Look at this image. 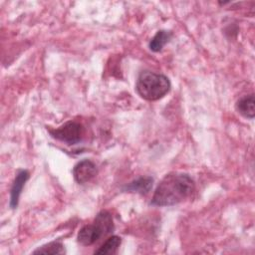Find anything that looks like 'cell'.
Masks as SVG:
<instances>
[{"instance_id":"3957f363","label":"cell","mask_w":255,"mask_h":255,"mask_svg":"<svg viewBox=\"0 0 255 255\" xmlns=\"http://www.w3.org/2000/svg\"><path fill=\"white\" fill-rule=\"evenodd\" d=\"M112 214L107 210L99 212L93 224L85 225L78 233V242L84 246H90L97 242L101 237L111 234L114 230Z\"/></svg>"},{"instance_id":"5b68a950","label":"cell","mask_w":255,"mask_h":255,"mask_svg":"<svg viewBox=\"0 0 255 255\" xmlns=\"http://www.w3.org/2000/svg\"><path fill=\"white\" fill-rule=\"evenodd\" d=\"M98 173V169L96 164L90 159H83L79 161L73 168V175L75 180L84 184L93 179Z\"/></svg>"},{"instance_id":"8fae6325","label":"cell","mask_w":255,"mask_h":255,"mask_svg":"<svg viewBox=\"0 0 255 255\" xmlns=\"http://www.w3.org/2000/svg\"><path fill=\"white\" fill-rule=\"evenodd\" d=\"M34 254H64L65 253V248L64 245L59 242V241H53L48 244H45L38 249H36Z\"/></svg>"},{"instance_id":"277c9868","label":"cell","mask_w":255,"mask_h":255,"mask_svg":"<svg viewBox=\"0 0 255 255\" xmlns=\"http://www.w3.org/2000/svg\"><path fill=\"white\" fill-rule=\"evenodd\" d=\"M49 132L58 140L67 144H76L84 135V128L79 123L70 121L55 129H49Z\"/></svg>"},{"instance_id":"6da1fadb","label":"cell","mask_w":255,"mask_h":255,"mask_svg":"<svg viewBox=\"0 0 255 255\" xmlns=\"http://www.w3.org/2000/svg\"><path fill=\"white\" fill-rule=\"evenodd\" d=\"M194 187V181L188 174L168 173L157 185L150 203L154 206L178 204L191 195Z\"/></svg>"},{"instance_id":"ba28073f","label":"cell","mask_w":255,"mask_h":255,"mask_svg":"<svg viewBox=\"0 0 255 255\" xmlns=\"http://www.w3.org/2000/svg\"><path fill=\"white\" fill-rule=\"evenodd\" d=\"M236 109L239 114L248 119H253L255 116V99L254 95L242 97L236 103Z\"/></svg>"},{"instance_id":"52a82bcc","label":"cell","mask_w":255,"mask_h":255,"mask_svg":"<svg viewBox=\"0 0 255 255\" xmlns=\"http://www.w3.org/2000/svg\"><path fill=\"white\" fill-rule=\"evenodd\" d=\"M153 179L150 176H141L129 182L124 187V190L128 192H136L139 194H146L152 187Z\"/></svg>"},{"instance_id":"7a4b0ae2","label":"cell","mask_w":255,"mask_h":255,"mask_svg":"<svg viewBox=\"0 0 255 255\" xmlns=\"http://www.w3.org/2000/svg\"><path fill=\"white\" fill-rule=\"evenodd\" d=\"M135 90L142 99L146 101H157L169 92L170 82L162 74L143 71L136 80Z\"/></svg>"},{"instance_id":"9c48e42d","label":"cell","mask_w":255,"mask_h":255,"mask_svg":"<svg viewBox=\"0 0 255 255\" xmlns=\"http://www.w3.org/2000/svg\"><path fill=\"white\" fill-rule=\"evenodd\" d=\"M121 243H122L121 237H119L117 235H113L110 238H108L99 249H97L95 251V254H100V255L115 254V253H117Z\"/></svg>"},{"instance_id":"8992f818","label":"cell","mask_w":255,"mask_h":255,"mask_svg":"<svg viewBox=\"0 0 255 255\" xmlns=\"http://www.w3.org/2000/svg\"><path fill=\"white\" fill-rule=\"evenodd\" d=\"M29 178V172L25 169H21L18 171L13 185L11 187V192H10V206L11 208H16L19 202V197L22 192V189L26 183V181Z\"/></svg>"},{"instance_id":"30bf717a","label":"cell","mask_w":255,"mask_h":255,"mask_svg":"<svg viewBox=\"0 0 255 255\" xmlns=\"http://www.w3.org/2000/svg\"><path fill=\"white\" fill-rule=\"evenodd\" d=\"M171 37V33L169 31L160 30L158 31L154 37L149 42V49L152 52H159L163 48V46L169 41Z\"/></svg>"}]
</instances>
